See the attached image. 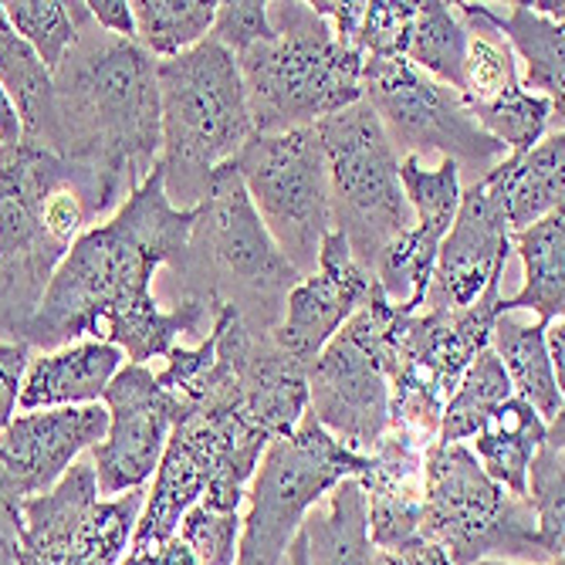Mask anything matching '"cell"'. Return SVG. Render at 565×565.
Wrapping results in <instances>:
<instances>
[{"instance_id": "6da1fadb", "label": "cell", "mask_w": 565, "mask_h": 565, "mask_svg": "<svg viewBox=\"0 0 565 565\" xmlns=\"http://www.w3.org/2000/svg\"><path fill=\"white\" fill-rule=\"evenodd\" d=\"M193 217L196 207H173L163 170L152 167L113 217L75 237L18 342L31 352H51L98 339L146 366V359H167L180 335L203 339L217 319V305L186 298L167 312L152 295L157 271L183 258Z\"/></svg>"}, {"instance_id": "7a4b0ae2", "label": "cell", "mask_w": 565, "mask_h": 565, "mask_svg": "<svg viewBox=\"0 0 565 565\" xmlns=\"http://www.w3.org/2000/svg\"><path fill=\"white\" fill-rule=\"evenodd\" d=\"M95 180L106 211L160 163L157 62L132 38H113L92 18L51 75L47 116L24 136Z\"/></svg>"}, {"instance_id": "3957f363", "label": "cell", "mask_w": 565, "mask_h": 565, "mask_svg": "<svg viewBox=\"0 0 565 565\" xmlns=\"http://www.w3.org/2000/svg\"><path fill=\"white\" fill-rule=\"evenodd\" d=\"M92 177L58 160L44 146L21 139L0 152V335L21 339V329L88 224L106 217Z\"/></svg>"}, {"instance_id": "277c9868", "label": "cell", "mask_w": 565, "mask_h": 565, "mask_svg": "<svg viewBox=\"0 0 565 565\" xmlns=\"http://www.w3.org/2000/svg\"><path fill=\"white\" fill-rule=\"evenodd\" d=\"M268 21L271 34L237 55L254 132L316 126L363 98L366 58L339 44L312 4L278 0L268 4Z\"/></svg>"}, {"instance_id": "5b68a950", "label": "cell", "mask_w": 565, "mask_h": 565, "mask_svg": "<svg viewBox=\"0 0 565 565\" xmlns=\"http://www.w3.org/2000/svg\"><path fill=\"white\" fill-rule=\"evenodd\" d=\"M160 170L177 211L200 207L211 173L254 136L237 58L214 38L157 62Z\"/></svg>"}, {"instance_id": "8992f818", "label": "cell", "mask_w": 565, "mask_h": 565, "mask_svg": "<svg viewBox=\"0 0 565 565\" xmlns=\"http://www.w3.org/2000/svg\"><path fill=\"white\" fill-rule=\"evenodd\" d=\"M177 271L200 278L190 298L217 308L234 305L250 332H271L281 319L285 295L301 281L262 224L231 163L211 173Z\"/></svg>"}, {"instance_id": "52a82bcc", "label": "cell", "mask_w": 565, "mask_h": 565, "mask_svg": "<svg viewBox=\"0 0 565 565\" xmlns=\"http://www.w3.org/2000/svg\"><path fill=\"white\" fill-rule=\"evenodd\" d=\"M417 539L444 548L454 565H475L481 558L522 565L545 558L529 501L494 484L468 444L430 447Z\"/></svg>"}, {"instance_id": "ba28073f", "label": "cell", "mask_w": 565, "mask_h": 565, "mask_svg": "<svg viewBox=\"0 0 565 565\" xmlns=\"http://www.w3.org/2000/svg\"><path fill=\"white\" fill-rule=\"evenodd\" d=\"M316 132L326 157L332 231L345 237L352 258L373 275L376 254L414 227V211L399 186V152L363 98L316 122Z\"/></svg>"}, {"instance_id": "9c48e42d", "label": "cell", "mask_w": 565, "mask_h": 565, "mask_svg": "<svg viewBox=\"0 0 565 565\" xmlns=\"http://www.w3.org/2000/svg\"><path fill=\"white\" fill-rule=\"evenodd\" d=\"M366 468L370 457L345 450L312 414H305L291 434L275 437L265 447L254 468L244 494L247 515H241L234 565H285V552L301 532L308 511L339 481L359 478Z\"/></svg>"}, {"instance_id": "30bf717a", "label": "cell", "mask_w": 565, "mask_h": 565, "mask_svg": "<svg viewBox=\"0 0 565 565\" xmlns=\"http://www.w3.org/2000/svg\"><path fill=\"white\" fill-rule=\"evenodd\" d=\"M231 167L291 268L301 278L312 275L319 247L332 231L329 177L316 126L275 136L254 132Z\"/></svg>"}, {"instance_id": "8fae6325", "label": "cell", "mask_w": 565, "mask_h": 565, "mask_svg": "<svg viewBox=\"0 0 565 565\" xmlns=\"http://www.w3.org/2000/svg\"><path fill=\"white\" fill-rule=\"evenodd\" d=\"M142 501L146 488L102 498L92 460H75L55 488L18 504L14 565H119Z\"/></svg>"}, {"instance_id": "7c38bea8", "label": "cell", "mask_w": 565, "mask_h": 565, "mask_svg": "<svg viewBox=\"0 0 565 565\" xmlns=\"http://www.w3.org/2000/svg\"><path fill=\"white\" fill-rule=\"evenodd\" d=\"M363 102L403 157L424 160L427 152H440V160H454L460 173L471 170L475 183L508 157V149L478 126L465 95L403 58H366Z\"/></svg>"}, {"instance_id": "4fadbf2b", "label": "cell", "mask_w": 565, "mask_h": 565, "mask_svg": "<svg viewBox=\"0 0 565 565\" xmlns=\"http://www.w3.org/2000/svg\"><path fill=\"white\" fill-rule=\"evenodd\" d=\"M345 450L370 454L390 430V383L376 359L370 326L352 316L308 366V409Z\"/></svg>"}, {"instance_id": "5bb4252c", "label": "cell", "mask_w": 565, "mask_h": 565, "mask_svg": "<svg viewBox=\"0 0 565 565\" xmlns=\"http://www.w3.org/2000/svg\"><path fill=\"white\" fill-rule=\"evenodd\" d=\"M109 414L106 437L92 447V471L102 498L146 488L157 475L173 424L183 406L177 393L163 390L149 366L126 363L102 393Z\"/></svg>"}, {"instance_id": "9a60e30c", "label": "cell", "mask_w": 565, "mask_h": 565, "mask_svg": "<svg viewBox=\"0 0 565 565\" xmlns=\"http://www.w3.org/2000/svg\"><path fill=\"white\" fill-rule=\"evenodd\" d=\"M373 288V275L352 258L345 237L329 231L319 247L316 271L285 295L281 319L268 335L301 366H312L326 342L366 305Z\"/></svg>"}, {"instance_id": "2e32d148", "label": "cell", "mask_w": 565, "mask_h": 565, "mask_svg": "<svg viewBox=\"0 0 565 565\" xmlns=\"http://www.w3.org/2000/svg\"><path fill=\"white\" fill-rule=\"evenodd\" d=\"M511 258V227L481 183H468L460 193V207L447 227L434 278L420 312H444V308H468L484 288L504 278Z\"/></svg>"}, {"instance_id": "e0dca14e", "label": "cell", "mask_w": 565, "mask_h": 565, "mask_svg": "<svg viewBox=\"0 0 565 565\" xmlns=\"http://www.w3.org/2000/svg\"><path fill=\"white\" fill-rule=\"evenodd\" d=\"M109 414L102 403L18 414L0 430V475L21 494L55 488L75 460L106 437Z\"/></svg>"}, {"instance_id": "ac0fdd59", "label": "cell", "mask_w": 565, "mask_h": 565, "mask_svg": "<svg viewBox=\"0 0 565 565\" xmlns=\"http://www.w3.org/2000/svg\"><path fill=\"white\" fill-rule=\"evenodd\" d=\"M427 454V444L396 430H386L383 440L366 454L370 468L359 475V484L366 494L370 539L376 548L399 552L406 542L417 539Z\"/></svg>"}, {"instance_id": "d6986e66", "label": "cell", "mask_w": 565, "mask_h": 565, "mask_svg": "<svg viewBox=\"0 0 565 565\" xmlns=\"http://www.w3.org/2000/svg\"><path fill=\"white\" fill-rule=\"evenodd\" d=\"M126 355L98 339H82L51 352L31 355L24 386H21V409H58V406H88L102 403V393L122 370Z\"/></svg>"}, {"instance_id": "ffe728a7", "label": "cell", "mask_w": 565, "mask_h": 565, "mask_svg": "<svg viewBox=\"0 0 565 565\" xmlns=\"http://www.w3.org/2000/svg\"><path fill=\"white\" fill-rule=\"evenodd\" d=\"M501 207L511 234L562 211L565 200V132L552 129L522 157H504L478 180Z\"/></svg>"}, {"instance_id": "44dd1931", "label": "cell", "mask_w": 565, "mask_h": 565, "mask_svg": "<svg viewBox=\"0 0 565 565\" xmlns=\"http://www.w3.org/2000/svg\"><path fill=\"white\" fill-rule=\"evenodd\" d=\"M468 4V0H465ZM471 14H478L488 28L501 34V41L511 47L519 62L522 88L545 95L552 102L555 116L562 119L565 109V31L562 21H548L532 4H508V11H498L494 4H468Z\"/></svg>"}, {"instance_id": "7402d4cb", "label": "cell", "mask_w": 565, "mask_h": 565, "mask_svg": "<svg viewBox=\"0 0 565 565\" xmlns=\"http://www.w3.org/2000/svg\"><path fill=\"white\" fill-rule=\"evenodd\" d=\"M488 349L498 355L511 393L522 396L545 424L565 414V390L545 352V322H522L515 312H501L491 326Z\"/></svg>"}, {"instance_id": "603a6c76", "label": "cell", "mask_w": 565, "mask_h": 565, "mask_svg": "<svg viewBox=\"0 0 565 565\" xmlns=\"http://www.w3.org/2000/svg\"><path fill=\"white\" fill-rule=\"evenodd\" d=\"M511 250L522 258V288L501 298V312H535L539 322L565 316V214L552 211L525 231L511 234Z\"/></svg>"}, {"instance_id": "cb8c5ba5", "label": "cell", "mask_w": 565, "mask_h": 565, "mask_svg": "<svg viewBox=\"0 0 565 565\" xmlns=\"http://www.w3.org/2000/svg\"><path fill=\"white\" fill-rule=\"evenodd\" d=\"M308 565H373L366 494L359 478L339 481L301 522Z\"/></svg>"}, {"instance_id": "d4e9b609", "label": "cell", "mask_w": 565, "mask_h": 565, "mask_svg": "<svg viewBox=\"0 0 565 565\" xmlns=\"http://www.w3.org/2000/svg\"><path fill=\"white\" fill-rule=\"evenodd\" d=\"M548 424L535 414V409L522 396H508L501 406L491 409L488 424L471 437L475 457L484 468V475L501 484L508 494L525 498V478L529 465L545 437Z\"/></svg>"}, {"instance_id": "484cf974", "label": "cell", "mask_w": 565, "mask_h": 565, "mask_svg": "<svg viewBox=\"0 0 565 565\" xmlns=\"http://www.w3.org/2000/svg\"><path fill=\"white\" fill-rule=\"evenodd\" d=\"M444 231L424 227L414 221V227H406L396 234L373 262V281L383 291V298L396 308V312L414 316L424 308L434 265H437V250H440Z\"/></svg>"}, {"instance_id": "4316f807", "label": "cell", "mask_w": 565, "mask_h": 565, "mask_svg": "<svg viewBox=\"0 0 565 565\" xmlns=\"http://www.w3.org/2000/svg\"><path fill=\"white\" fill-rule=\"evenodd\" d=\"M465 55H468V24L460 21L454 4L444 0H417V14L406 34L403 62L437 78L440 85L460 92L465 85Z\"/></svg>"}, {"instance_id": "83f0119b", "label": "cell", "mask_w": 565, "mask_h": 565, "mask_svg": "<svg viewBox=\"0 0 565 565\" xmlns=\"http://www.w3.org/2000/svg\"><path fill=\"white\" fill-rule=\"evenodd\" d=\"M525 501L535 515L539 545L548 562L565 552V417H555L532 457L525 478Z\"/></svg>"}, {"instance_id": "f1b7e54d", "label": "cell", "mask_w": 565, "mask_h": 565, "mask_svg": "<svg viewBox=\"0 0 565 565\" xmlns=\"http://www.w3.org/2000/svg\"><path fill=\"white\" fill-rule=\"evenodd\" d=\"M217 4L207 0H132L136 41L149 58H177L211 38Z\"/></svg>"}, {"instance_id": "f546056e", "label": "cell", "mask_w": 565, "mask_h": 565, "mask_svg": "<svg viewBox=\"0 0 565 565\" xmlns=\"http://www.w3.org/2000/svg\"><path fill=\"white\" fill-rule=\"evenodd\" d=\"M511 393V383L498 363V355L491 349H484L475 363L468 366V373L460 376V383L454 386V393L444 403L440 414V437L437 444H465L471 440L491 417V409L501 406Z\"/></svg>"}, {"instance_id": "4dcf8cb0", "label": "cell", "mask_w": 565, "mask_h": 565, "mask_svg": "<svg viewBox=\"0 0 565 565\" xmlns=\"http://www.w3.org/2000/svg\"><path fill=\"white\" fill-rule=\"evenodd\" d=\"M0 88H4L8 98L14 102L18 119H21V132L34 136L47 116L51 72L31 51V44L8 24L4 4H0Z\"/></svg>"}, {"instance_id": "1f68e13d", "label": "cell", "mask_w": 565, "mask_h": 565, "mask_svg": "<svg viewBox=\"0 0 565 565\" xmlns=\"http://www.w3.org/2000/svg\"><path fill=\"white\" fill-rule=\"evenodd\" d=\"M468 109L478 119V126L508 149V157H522L542 136L562 129V119L555 116L552 102L522 85L498 95L488 106H468Z\"/></svg>"}, {"instance_id": "d6a6232c", "label": "cell", "mask_w": 565, "mask_h": 565, "mask_svg": "<svg viewBox=\"0 0 565 565\" xmlns=\"http://www.w3.org/2000/svg\"><path fill=\"white\" fill-rule=\"evenodd\" d=\"M8 24L31 44L44 68L55 75L78 41L82 24L88 21L85 4H62V0H11L4 4Z\"/></svg>"}, {"instance_id": "836d02e7", "label": "cell", "mask_w": 565, "mask_h": 565, "mask_svg": "<svg viewBox=\"0 0 565 565\" xmlns=\"http://www.w3.org/2000/svg\"><path fill=\"white\" fill-rule=\"evenodd\" d=\"M399 186L409 211H414V221L447 234L460 207V193H465L460 167L454 160L427 167L420 157H399Z\"/></svg>"}, {"instance_id": "e575fe53", "label": "cell", "mask_w": 565, "mask_h": 565, "mask_svg": "<svg viewBox=\"0 0 565 565\" xmlns=\"http://www.w3.org/2000/svg\"><path fill=\"white\" fill-rule=\"evenodd\" d=\"M177 535L193 548L200 565H234L241 542V511H224L196 501L180 519Z\"/></svg>"}, {"instance_id": "d590c367", "label": "cell", "mask_w": 565, "mask_h": 565, "mask_svg": "<svg viewBox=\"0 0 565 565\" xmlns=\"http://www.w3.org/2000/svg\"><path fill=\"white\" fill-rule=\"evenodd\" d=\"M417 14V0H366L359 51L366 58H403L406 34Z\"/></svg>"}, {"instance_id": "8d00e7d4", "label": "cell", "mask_w": 565, "mask_h": 565, "mask_svg": "<svg viewBox=\"0 0 565 565\" xmlns=\"http://www.w3.org/2000/svg\"><path fill=\"white\" fill-rule=\"evenodd\" d=\"M268 34H271V21H268V4H262V0H227V4H217L211 38L224 44L234 58L250 44L265 41Z\"/></svg>"}, {"instance_id": "74e56055", "label": "cell", "mask_w": 565, "mask_h": 565, "mask_svg": "<svg viewBox=\"0 0 565 565\" xmlns=\"http://www.w3.org/2000/svg\"><path fill=\"white\" fill-rule=\"evenodd\" d=\"M31 355L34 352L24 342H0V430H4L18 414Z\"/></svg>"}, {"instance_id": "f35d334b", "label": "cell", "mask_w": 565, "mask_h": 565, "mask_svg": "<svg viewBox=\"0 0 565 565\" xmlns=\"http://www.w3.org/2000/svg\"><path fill=\"white\" fill-rule=\"evenodd\" d=\"M119 565H200V558L193 555V548L173 532L167 542L142 548V552H126V558Z\"/></svg>"}, {"instance_id": "ab89813d", "label": "cell", "mask_w": 565, "mask_h": 565, "mask_svg": "<svg viewBox=\"0 0 565 565\" xmlns=\"http://www.w3.org/2000/svg\"><path fill=\"white\" fill-rule=\"evenodd\" d=\"M88 18L113 38H136V21H132V4L126 0H88Z\"/></svg>"}, {"instance_id": "60d3db41", "label": "cell", "mask_w": 565, "mask_h": 565, "mask_svg": "<svg viewBox=\"0 0 565 565\" xmlns=\"http://www.w3.org/2000/svg\"><path fill=\"white\" fill-rule=\"evenodd\" d=\"M24 498L0 475V565H14V519Z\"/></svg>"}, {"instance_id": "b9f144b4", "label": "cell", "mask_w": 565, "mask_h": 565, "mask_svg": "<svg viewBox=\"0 0 565 565\" xmlns=\"http://www.w3.org/2000/svg\"><path fill=\"white\" fill-rule=\"evenodd\" d=\"M545 352H548L552 373H555V380L562 386V380H565V322L562 319H555V322L545 326Z\"/></svg>"}, {"instance_id": "7bdbcfd3", "label": "cell", "mask_w": 565, "mask_h": 565, "mask_svg": "<svg viewBox=\"0 0 565 565\" xmlns=\"http://www.w3.org/2000/svg\"><path fill=\"white\" fill-rule=\"evenodd\" d=\"M399 555H403L406 565H454V562L444 555V548H437L434 542H424V539L406 542V545L399 548Z\"/></svg>"}, {"instance_id": "ee69618b", "label": "cell", "mask_w": 565, "mask_h": 565, "mask_svg": "<svg viewBox=\"0 0 565 565\" xmlns=\"http://www.w3.org/2000/svg\"><path fill=\"white\" fill-rule=\"evenodd\" d=\"M21 119H18V109L14 102L8 98V92L0 88V142L4 146H18L21 142Z\"/></svg>"}, {"instance_id": "f6af8a7d", "label": "cell", "mask_w": 565, "mask_h": 565, "mask_svg": "<svg viewBox=\"0 0 565 565\" xmlns=\"http://www.w3.org/2000/svg\"><path fill=\"white\" fill-rule=\"evenodd\" d=\"M285 562H288V565H308V545H305V535H301V532L291 539V545H288V552H285Z\"/></svg>"}, {"instance_id": "bcb514c9", "label": "cell", "mask_w": 565, "mask_h": 565, "mask_svg": "<svg viewBox=\"0 0 565 565\" xmlns=\"http://www.w3.org/2000/svg\"><path fill=\"white\" fill-rule=\"evenodd\" d=\"M373 565H406L399 552H390V548H376L373 555Z\"/></svg>"}, {"instance_id": "7dc6e473", "label": "cell", "mask_w": 565, "mask_h": 565, "mask_svg": "<svg viewBox=\"0 0 565 565\" xmlns=\"http://www.w3.org/2000/svg\"><path fill=\"white\" fill-rule=\"evenodd\" d=\"M475 565H519V562H504V558H481V562H475ZM545 565H562V558H558V562H545Z\"/></svg>"}]
</instances>
